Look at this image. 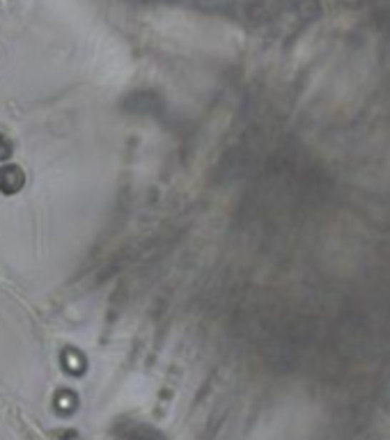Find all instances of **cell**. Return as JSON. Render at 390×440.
<instances>
[{"instance_id":"cell-1","label":"cell","mask_w":390,"mask_h":440,"mask_svg":"<svg viewBox=\"0 0 390 440\" xmlns=\"http://www.w3.org/2000/svg\"><path fill=\"white\" fill-rule=\"evenodd\" d=\"M26 184V174L24 170L19 168L14 163H7V165H0V191L5 195H14L24 189Z\"/></svg>"},{"instance_id":"cell-2","label":"cell","mask_w":390,"mask_h":440,"mask_svg":"<svg viewBox=\"0 0 390 440\" xmlns=\"http://www.w3.org/2000/svg\"><path fill=\"white\" fill-rule=\"evenodd\" d=\"M60 365L64 367V371L71 374V376H83L85 369H88V362H85V356L79 349H64L60 354Z\"/></svg>"},{"instance_id":"cell-3","label":"cell","mask_w":390,"mask_h":440,"mask_svg":"<svg viewBox=\"0 0 390 440\" xmlns=\"http://www.w3.org/2000/svg\"><path fill=\"white\" fill-rule=\"evenodd\" d=\"M53 406H56V411L60 415H71L79 409V397H76V392L71 390H58L56 397H53Z\"/></svg>"},{"instance_id":"cell-4","label":"cell","mask_w":390,"mask_h":440,"mask_svg":"<svg viewBox=\"0 0 390 440\" xmlns=\"http://www.w3.org/2000/svg\"><path fill=\"white\" fill-rule=\"evenodd\" d=\"M12 156V145H9V140L0 134V161H7Z\"/></svg>"}]
</instances>
